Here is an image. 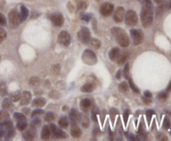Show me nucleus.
<instances>
[{
    "label": "nucleus",
    "instance_id": "864d4df0",
    "mask_svg": "<svg viewBox=\"0 0 171 141\" xmlns=\"http://www.w3.org/2000/svg\"><path fill=\"white\" fill-rule=\"evenodd\" d=\"M90 16L89 15H87V14H85V15H84L83 16V18H82V19L84 20V21H86V22H88L89 20H90Z\"/></svg>",
    "mask_w": 171,
    "mask_h": 141
},
{
    "label": "nucleus",
    "instance_id": "f704fd0d",
    "mask_svg": "<svg viewBox=\"0 0 171 141\" xmlns=\"http://www.w3.org/2000/svg\"><path fill=\"white\" fill-rule=\"evenodd\" d=\"M119 88L122 92H127L128 90V85L125 82V81H123L121 82L119 86Z\"/></svg>",
    "mask_w": 171,
    "mask_h": 141
},
{
    "label": "nucleus",
    "instance_id": "c756f323",
    "mask_svg": "<svg viewBox=\"0 0 171 141\" xmlns=\"http://www.w3.org/2000/svg\"><path fill=\"white\" fill-rule=\"evenodd\" d=\"M29 85L31 86H39V83H40V80H39L38 77L36 76H34V77H31L30 80H29Z\"/></svg>",
    "mask_w": 171,
    "mask_h": 141
},
{
    "label": "nucleus",
    "instance_id": "f257e3e1",
    "mask_svg": "<svg viewBox=\"0 0 171 141\" xmlns=\"http://www.w3.org/2000/svg\"><path fill=\"white\" fill-rule=\"evenodd\" d=\"M140 18L142 24L144 27H149L152 24L154 16H153V4L151 0H144Z\"/></svg>",
    "mask_w": 171,
    "mask_h": 141
},
{
    "label": "nucleus",
    "instance_id": "423d86ee",
    "mask_svg": "<svg viewBox=\"0 0 171 141\" xmlns=\"http://www.w3.org/2000/svg\"><path fill=\"white\" fill-rule=\"evenodd\" d=\"M130 36L132 38L133 44L134 46H137L143 42L144 39V33L141 30L138 29H131L130 30Z\"/></svg>",
    "mask_w": 171,
    "mask_h": 141
},
{
    "label": "nucleus",
    "instance_id": "20e7f679",
    "mask_svg": "<svg viewBox=\"0 0 171 141\" xmlns=\"http://www.w3.org/2000/svg\"><path fill=\"white\" fill-rule=\"evenodd\" d=\"M0 125L2 126L4 128V132H5V134H4V137L6 140H8L14 134V129H13V123L10 120H4V121H2Z\"/></svg>",
    "mask_w": 171,
    "mask_h": 141
},
{
    "label": "nucleus",
    "instance_id": "6e6d98bb",
    "mask_svg": "<svg viewBox=\"0 0 171 141\" xmlns=\"http://www.w3.org/2000/svg\"><path fill=\"white\" fill-rule=\"evenodd\" d=\"M121 74H122V72H121V70H119V72L116 73V78L117 79H120Z\"/></svg>",
    "mask_w": 171,
    "mask_h": 141
},
{
    "label": "nucleus",
    "instance_id": "aec40b11",
    "mask_svg": "<svg viewBox=\"0 0 171 141\" xmlns=\"http://www.w3.org/2000/svg\"><path fill=\"white\" fill-rule=\"evenodd\" d=\"M50 129L49 126H43V129H42V131H41V138L42 140H49V137H50Z\"/></svg>",
    "mask_w": 171,
    "mask_h": 141
},
{
    "label": "nucleus",
    "instance_id": "412c9836",
    "mask_svg": "<svg viewBox=\"0 0 171 141\" xmlns=\"http://www.w3.org/2000/svg\"><path fill=\"white\" fill-rule=\"evenodd\" d=\"M46 100L43 98H36L32 101V106L34 107H43L45 106Z\"/></svg>",
    "mask_w": 171,
    "mask_h": 141
},
{
    "label": "nucleus",
    "instance_id": "b1692460",
    "mask_svg": "<svg viewBox=\"0 0 171 141\" xmlns=\"http://www.w3.org/2000/svg\"><path fill=\"white\" fill-rule=\"evenodd\" d=\"M93 85L92 83H86L81 87V91L83 92H85V93H90V92H93Z\"/></svg>",
    "mask_w": 171,
    "mask_h": 141
},
{
    "label": "nucleus",
    "instance_id": "bf43d9fd",
    "mask_svg": "<svg viewBox=\"0 0 171 141\" xmlns=\"http://www.w3.org/2000/svg\"><path fill=\"white\" fill-rule=\"evenodd\" d=\"M168 8H171V0H168Z\"/></svg>",
    "mask_w": 171,
    "mask_h": 141
},
{
    "label": "nucleus",
    "instance_id": "ea45409f",
    "mask_svg": "<svg viewBox=\"0 0 171 141\" xmlns=\"http://www.w3.org/2000/svg\"><path fill=\"white\" fill-rule=\"evenodd\" d=\"M44 113V111L41 109H36L34 111L32 112V116L34 117V116H37V115H40V114H43Z\"/></svg>",
    "mask_w": 171,
    "mask_h": 141
},
{
    "label": "nucleus",
    "instance_id": "09e8293b",
    "mask_svg": "<svg viewBox=\"0 0 171 141\" xmlns=\"http://www.w3.org/2000/svg\"><path fill=\"white\" fill-rule=\"evenodd\" d=\"M128 115H129V111H128V110H126L124 113V121H125V124L128 121Z\"/></svg>",
    "mask_w": 171,
    "mask_h": 141
},
{
    "label": "nucleus",
    "instance_id": "6ab92c4d",
    "mask_svg": "<svg viewBox=\"0 0 171 141\" xmlns=\"http://www.w3.org/2000/svg\"><path fill=\"white\" fill-rule=\"evenodd\" d=\"M119 52H120V50L119 49L118 47H114V48H112L109 52V59H110L111 61H115L116 58L118 57V56H119Z\"/></svg>",
    "mask_w": 171,
    "mask_h": 141
},
{
    "label": "nucleus",
    "instance_id": "cd10ccee",
    "mask_svg": "<svg viewBox=\"0 0 171 141\" xmlns=\"http://www.w3.org/2000/svg\"><path fill=\"white\" fill-rule=\"evenodd\" d=\"M58 125L62 128H67L69 125V120L67 119V117L63 116L62 118H60V120H58Z\"/></svg>",
    "mask_w": 171,
    "mask_h": 141
},
{
    "label": "nucleus",
    "instance_id": "9d476101",
    "mask_svg": "<svg viewBox=\"0 0 171 141\" xmlns=\"http://www.w3.org/2000/svg\"><path fill=\"white\" fill-rule=\"evenodd\" d=\"M49 129L52 134L56 138L58 139H64L67 137V134L63 130H61L59 128H58L57 126L55 125V124H50L49 125Z\"/></svg>",
    "mask_w": 171,
    "mask_h": 141
},
{
    "label": "nucleus",
    "instance_id": "de8ad7c7",
    "mask_svg": "<svg viewBox=\"0 0 171 141\" xmlns=\"http://www.w3.org/2000/svg\"><path fill=\"white\" fill-rule=\"evenodd\" d=\"M157 140H167L168 138L166 137V135H164L163 134H159L157 135Z\"/></svg>",
    "mask_w": 171,
    "mask_h": 141
},
{
    "label": "nucleus",
    "instance_id": "c85d7f7f",
    "mask_svg": "<svg viewBox=\"0 0 171 141\" xmlns=\"http://www.w3.org/2000/svg\"><path fill=\"white\" fill-rule=\"evenodd\" d=\"M90 45L93 47V48H95V49H99L100 46H101V42L99 40H98V39H95V38H93V39H90Z\"/></svg>",
    "mask_w": 171,
    "mask_h": 141
},
{
    "label": "nucleus",
    "instance_id": "e433bc0d",
    "mask_svg": "<svg viewBox=\"0 0 171 141\" xmlns=\"http://www.w3.org/2000/svg\"><path fill=\"white\" fill-rule=\"evenodd\" d=\"M7 38V32L4 30V28L0 27V43L3 42Z\"/></svg>",
    "mask_w": 171,
    "mask_h": 141
},
{
    "label": "nucleus",
    "instance_id": "1a4fd4ad",
    "mask_svg": "<svg viewBox=\"0 0 171 141\" xmlns=\"http://www.w3.org/2000/svg\"><path fill=\"white\" fill-rule=\"evenodd\" d=\"M58 41L63 46L68 47L71 42V37L66 31H62L58 35Z\"/></svg>",
    "mask_w": 171,
    "mask_h": 141
},
{
    "label": "nucleus",
    "instance_id": "72a5a7b5",
    "mask_svg": "<svg viewBox=\"0 0 171 141\" xmlns=\"http://www.w3.org/2000/svg\"><path fill=\"white\" fill-rule=\"evenodd\" d=\"M13 117L18 120V121H19V120H26V117H25V115L22 113H19V112H16L13 114Z\"/></svg>",
    "mask_w": 171,
    "mask_h": 141
},
{
    "label": "nucleus",
    "instance_id": "bb28decb",
    "mask_svg": "<svg viewBox=\"0 0 171 141\" xmlns=\"http://www.w3.org/2000/svg\"><path fill=\"white\" fill-rule=\"evenodd\" d=\"M21 99V93L19 92H15L10 95V100L13 102H17Z\"/></svg>",
    "mask_w": 171,
    "mask_h": 141
},
{
    "label": "nucleus",
    "instance_id": "dca6fc26",
    "mask_svg": "<svg viewBox=\"0 0 171 141\" xmlns=\"http://www.w3.org/2000/svg\"><path fill=\"white\" fill-rule=\"evenodd\" d=\"M70 133H71V135L74 138H79L81 136L82 131L81 130L78 128V126H77L75 124H74V125H72V127H71Z\"/></svg>",
    "mask_w": 171,
    "mask_h": 141
},
{
    "label": "nucleus",
    "instance_id": "4468645a",
    "mask_svg": "<svg viewBox=\"0 0 171 141\" xmlns=\"http://www.w3.org/2000/svg\"><path fill=\"white\" fill-rule=\"evenodd\" d=\"M32 95L29 92H23L22 95H21V101H20V105L21 106H27L29 104L30 100H31Z\"/></svg>",
    "mask_w": 171,
    "mask_h": 141
},
{
    "label": "nucleus",
    "instance_id": "13d9d810",
    "mask_svg": "<svg viewBox=\"0 0 171 141\" xmlns=\"http://www.w3.org/2000/svg\"><path fill=\"white\" fill-rule=\"evenodd\" d=\"M167 92H171V81H170V84H169V86H168Z\"/></svg>",
    "mask_w": 171,
    "mask_h": 141
},
{
    "label": "nucleus",
    "instance_id": "7ed1b4c3",
    "mask_svg": "<svg viewBox=\"0 0 171 141\" xmlns=\"http://www.w3.org/2000/svg\"><path fill=\"white\" fill-rule=\"evenodd\" d=\"M82 60L83 61L87 64V65H94L97 63V57L95 53L93 52V51H91L90 49L85 50L84 52H83V55H82Z\"/></svg>",
    "mask_w": 171,
    "mask_h": 141
},
{
    "label": "nucleus",
    "instance_id": "2f4dec72",
    "mask_svg": "<svg viewBox=\"0 0 171 141\" xmlns=\"http://www.w3.org/2000/svg\"><path fill=\"white\" fill-rule=\"evenodd\" d=\"M9 118V114L7 111H0V122L4 121V120H7Z\"/></svg>",
    "mask_w": 171,
    "mask_h": 141
},
{
    "label": "nucleus",
    "instance_id": "9b49d317",
    "mask_svg": "<svg viewBox=\"0 0 171 141\" xmlns=\"http://www.w3.org/2000/svg\"><path fill=\"white\" fill-rule=\"evenodd\" d=\"M114 12V5L110 3H105L100 7V13L103 16H109Z\"/></svg>",
    "mask_w": 171,
    "mask_h": 141
},
{
    "label": "nucleus",
    "instance_id": "a211bd4d",
    "mask_svg": "<svg viewBox=\"0 0 171 141\" xmlns=\"http://www.w3.org/2000/svg\"><path fill=\"white\" fill-rule=\"evenodd\" d=\"M91 106V101L89 99H84L80 101V108L83 111L87 112Z\"/></svg>",
    "mask_w": 171,
    "mask_h": 141
},
{
    "label": "nucleus",
    "instance_id": "a18cd8bd",
    "mask_svg": "<svg viewBox=\"0 0 171 141\" xmlns=\"http://www.w3.org/2000/svg\"><path fill=\"white\" fill-rule=\"evenodd\" d=\"M6 24V18L4 14L0 13V26H4Z\"/></svg>",
    "mask_w": 171,
    "mask_h": 141
},
{
    "label": "nucleus",
    "instance_id": "a878e982",
    "mask_svg": "<svg viewBox=\"0 0 171 141\" xmlns=\"http://www.w3.org/2000/svg\"><path fill=\"white\" fill-rule=\"evenodd\" d=\"M28 127V123L26 120H19L17 123V129L21 131H23Z\"/></svg>",
    "mask_w": 171,
    "mask_h": 141
},
{
    "label": "nucleus",
    "instance_id": "3c124183",
    "mask_svg": "<svg viewBox=\"0 0 171 141\" xmlns=\"http://www.w3.org/2000/svg\"><path fill=\"white\" fill-rule=\"evenodd\" d=\"M4 134H5V132H4V128L0 125V140L3 137H4Z\"/></svg>",
    "mask_w": 171,
    "mask_h": 141
},
{
    "label": "nucleus",
    "instance_id": "680f3d73",
    "mask_svg": "<svg viewBox=\"0 0 171 141\" xmlns=\"http://www.w3.org/2000/svg\"><path fill=\"white\" fill-rule=\"evenodd\" d=\"M23 112H26V113H28V111H29V110H28V109H23Z\"/></svg>",
    "mask_w": 171,
    "mask_h": 141
},
{
    "label": "nucleus",
    "instance_id": "5fc2aeb1",
    "mask_svg": "<svg viewBox=\"0 0 171 141\" xmlns=\"http://www.w3.org/2000/svg\"><path fill=\"white\" fill-rule=\"evenodd\" d=\"M143 100H144V101L145 102L146 104H149L150 102H151V100H150V98H147V97H144L143 98Z\"/></svg>",
    "mask_w": 171,
    "mask_h": 141
},
{
    "label": "nucleus",
    "instance_id": "393cba45",
    "mask_svg": "<svg viewBox=\"0 0 171 141\" xmlns=\"http://www.w3.org/2000/svg\"><path fill=\"white\" fill-rule=\"evenodd\" d=\"M8 94V89L7 86L4 81H0V95L1 96H5Z\"/></svg>",
    "mask_w": 171,
    "mask_h": 141
},
{
    "label": "nucleus",
    "instance_id": "a19ab883",
    "mask_svg": "<svg viewBox=\"0 0 171 141\" xmlns=\"http://www.w3.org/2000/svg\"><path fill=\"white\" fill-rule=\"evenodd\" d=\"M163 127L165 130L170 129V120L168 118H164V120Z\"/></svg>",
    "mask_w": 171,
    "mask_h": 141
},
{
    "label": "nucleus",
    "instance_id": "7c9ffc66",
    "mask_svg": "<svg viewBox=\"0 0 171 141\" xmlns=\"http://www.w3.org/2000/svg\"><path fill=\"white\" fill-rule=\"evenodd\" d=\"M55 114L52 112H48L46 114H45V121L46 122H52L53 120H55Z\"/></svg>",
    "mask_w": 171,
    "mask_h": 141
},
{
    "label": "nucleus",
    "instance_id": "39448f33",
    "mask_svg": "<svg viewBox=\"0 0 171 141\" xmlns=\"http://www.w3.org/2000/svg\"><path fill=\"white\" fill-rule=\"evenodd\" d=\"M78 39L82 42V43H88L91 39V34H90V31L88 27H83L78 31Z\"/></svg>",
    "mask_w": 171,
    "mask_h": 141
},
{
    "label": "nucleus",
    "instance_id": "6e6552de",
    "mask_svg": "<svg viewBox=\"0 0 171 141\" xmlns=\"http://www.w3.org/2000/svg\"><path fill=\"white\" fill-rule=\"evenodd\" d=\"M8 21L13 27H18L22 22L21 17L19 14V13L15 10H13L8 13Z\"/></svg>",
    "mask_w": 171,
    "mask_h": 141
},
{
    "label": "nucleus",
    "instance_id": "f03ea898",
    "mask_svg": "<svg viewBox=\"0 0 171 141\" xmlns=\"http://www.w3.org/2000/svg\"><path fill=\"white\" fill-rule=\"evenodd\" d=\"M112 34L115 38L116 42L122 47H127L129 45V38L126 34L125 31L120 27H114L112 28Z\"/></svg>",
    "mask_w": 171,
    "mask_h": 141
},
{
    "label": "nucleus",
    "instance_id": "4be33fe9",
    "mask_svg": "<svg viewBox=\"0 0 171 141\" xmlns=\"http://www.w3.org/2000/svg\"><path fill=\"white\" fill-rule=\"evenodd\" d=\"M35 136V131L32 128L30 130H27L25 133H23V137L24 140H33Z\"/></svg>",
    "mask_w": 171,
    "mask_h": 141
},
{
    "label": "nucleus",
    "instance_id": "79ce46f5",
    "mask_svg": "<svg viewBox=\"0 0 171 141\" xmlns=\"http://www.w3.org/2000/svg\"><path fill=\"white\" fill-rule=\"evenodd\" d=\"M153 114H155V112L152 111V110H149V111H146V116H147V119H148L149 123H150V120H151Z\"/></svg>",
    "mask_w": 171,
    "mask_h": 141
},
{
    "label": "nucleus",
    "instance_id": "4c0bfd02",
    "mask_svg": "<svg viewBox=\"0 0 171 141\" xmlns=\"http://www.w3.org/2000/svg\"><path fill=\"white\" fill-rule=\"evenodd\" d=\"M87 3H85L84 1H81L79 2L78 4V10L79 11H84L86 8H87Z\"/></svg>",
    "mask_w": 171,
    "mask_h": 141
},
{
    "label": "nucleus",
    "instance_id": "473e14b6",
    "mask_svg": "<svg viewBox=\"0 0 171 141\" xmlns=\"http://www.w3.org/2000/svg\"><path fill=\"white\" fill-rule=\"evenodd\" d=\"M128 84H129V86L131 87L132 89V91L134 92H135V93H140V90H139V88L137 87L135 84L134 83V81H133L129 77H128Z\"/></svg>",
    "mask_w": 171,
    "mask_h": 141
},
{
    "label": "nucleus",
    "instance_id": "052dcab7",
    "mask_svg": "<svg viewBox=\"0 0 171 141\" xmlns=\"http://www.w3.org/2000/svg\"><path fill=\"white\" fill-rule=\"evenodd\" d=\"M154 1L155 2L156 4H160L162 2V0H154Z\"/></svg>",
    "mask_w": 171,
    "mask_h": 141
},
{
    "label": "nucleus",
    "instance_id": "f3484780",
    "mask_svg": "<svg viewBox=\"0 0 171 141\" xmlns=\"http://www.w3.org/2000/svg\"><path fill=\"white\" fill-rule=\"evenodd\" d=\"M128 57V55L127 52H123V53H120V52H119V56H118V57H117L115 61H117V63H118L119 65H123V64H125V61H127Z\"/></svg>",
    "mask_w": 171,
    "mask_h": 141
},
{
    "label": "nucleus",
    "instance_id": "c9c22d12",
    "mask_svg": "<svg viewBox=\"0 0 171 141\" xmlns=\"http://www.w3.org/2000/svg\"><path fill=\"white\" fill-rule=\"evenodd\" d=\"M11 106V100L8 99V98H4L3 100V104H2V106L4 109H8Z\"/></svg>",
    "mask_w": 171,
    "mask_h": 141
},
{
    "label": "nucleus",
    "instance_id": "4d7b16f0",
    "mask_svg": "<svg viewBox=\"0 0 171 141\" xmlns=\"http://www.w3.org/2000/svg\"><path fill=\"white\" fill-rule=\"evenodd\" d=\"M128 139H129V140H135V138H134V136L133 134H129V135H128Z\"/></svg>",
    "mask_w": 171,
    "mask_h": 141
},
{
    "label": "nucleus",
    "instance_id": "5701e85b",
    "mask_svg": "<svg viewBox=\"0 0 171 141\" xmlns=\"http://www.w3.org/2000/svg\"><path fill=\"white\" fill-rule=\"evenodd\" d=\"M28 16V9L25 6H21L20 8V17H21V20L24 21L27 18Z\"/></svg>",
    "mask_w": 171,
    "mask_h": 141
},
{
    "label": "nucleus",
    "instance_id": "37998d69",
    "mask_svg": "<svg viewBox=\"0 0 171 141\" xmlns=\"http://www.w3.org/2000/svg\"><path fill=\"white\" fill-rule=\"evenodd\" d=\"M168 97L167 92H161L158 95V98L160 100H166Z\"/></svg>",
    "mask_w": 171,
    "mask_h": 141
},
{
    "label": "nucleus",
    "instance_id": "f8f14e48",
    "mask_svg": "<svg viewBox=\"0 0 171 141\" xmlns=\"http://www.w3.org/2000/svg\"><path fill=\"white\" fill-rule=\"evenodd\" d=\"M125 8L123 7H119L117 8L116 11L114 13V19L116 23H121L124 18H125Z\"/></svg>",
    "mask_w": 171,
    "mask_h": 141
},
{
    "label": "nucleus",
    "instance_id": "c03bdc74",
    "mask_svg": "<svg viewBox=\"0 0 171 141\" xmlns=\"http://www.w3.org/2000/svg\"><path fill=\"white\" fill-rule=\"evenodd\" d=\"M89 120H88V118L87 117H84L83 118V120H82V125H83V127H84V128H87L88 126H89Z\"/></svg>",
    "mask_w": 171,
    "mask_h": 141
},
{
    "label": "nucleus",
    "instance_id": "0eeeda50",
    "mask_svg": "<svg viewBox=\"0 0 171 141\" xmlns=\"http://www.w3.org/2000/svg\"><path fill=\"white\" fill-rule=\"evenodd\" d=\"M125 23L128 26H135L138 23V16L134 10H128L125 16Z\"/></svg>",
    "mask_w": 171,
    "mask_h": 141
},
{
    "label": "nucleus",
    "instance_id": "8fccbe9b",
    "mask_svg": "<svg viewBox=\"0 0 171 141\" xmlns=\"http://www.w3.org/2000/svg\"><path fill=\"white\" fill-rule=\"evenodd\" d=\"M164 11V4H161L160 5L158 8H157V15H159L160 13H162Z\"/></svg>",
    "mask_w": 171,
    "mask_h": 141
},
{
    "label": "nucleus",
    "instance_id": "ddd939ff",
    "mask_svg": "<svg viewBox=\"0 0 171 141\" xmlns=\"http://www.w3.org/2000/svg\"><path fill=\"white\" fill-rule=\"evenodd\" d=\"M51 21H52V23H54L55 26L61 27L63 24L64 19H63V17L62 14H60V13H55V14H53V15L51 16Z\"/></svg>",
    "mask_w": 171,
    "mask_h": 141
},
{
    "label": "nucleus",
    "instance_id": "2eb2a0df",
    "mask_svg": "<svg viewBox=\"0 0 171 141\" xmlns=\"http://www.w3.org/2000/svg\"><path fill=\"white\" fill-rule=\"evenodd\" d=\"M81 115L80 114L78 113V111H76L75 109H73V110H71L69 113V118H70V120L72 121L73 124H76L77 122H78L79 120H80V117Z\"/></svg>",
    "mask_w": 171,
    "mask_h": 141
},
{
    "label": "nucleus",
    "instance_id": "58836bf2",
    "mask_svg": "<svg viewBox=\"0 0 171 141\" xmlns=\"http://www.w3.org/2000/svg\"><path fill=\"white\" fill-rule=\"evenodd\" d=\"M124 74H125V78L128 79V76H129V63L125 64V69H124Z\"/></svg>",
    "mask_w": 171,
    "mask_h": 141
},
{
    "label": "nucleus",
    "instance_id": "49530a36",
    "mask_svg": "<svg viewBox=\"0 0 171 141\" xmlns=\"http://www.w3.org/2000/svg\"><path fill=\"white\" fill-rule=\"evenodd\" d=\"M96 108L94 109V110H93L92 111V113H91V116H92V119H93V120L94 121V122H96L98 120H97V112H96Z\"/></svg>",
    "mask_w": 171,
    "mask_h": 141
},
{
    "label": "nucleus",
    "instance_id": "e2e57ef3",
    "mask_svg": "<svg viewBox=\"0 0 171 141\" xmlns=\"http://www.w3.org/2000/svg\"><path fill=\"white\" fill-rule=\"evenodd\" d=\"M170 134H171V131H170Z\"/></svg>",
    "mask_w": 171,
    "mask_h": 141
},
{
    "label": "nucleus",
    "instance_id": "603ef678",
    "mask_svg": "<svg viewBox=\"0 0 171 141\" xmlns=\"http://www.w3.org/2000/svg\"><path fill=\"white\" fill-rule=\"evenodd\" d=\"M144 97H147V98H151L152 97V94L149 92H144Z\"/></svg>",
    "mask_w": 171,
    "mask_h": 141
}]
</instances>
